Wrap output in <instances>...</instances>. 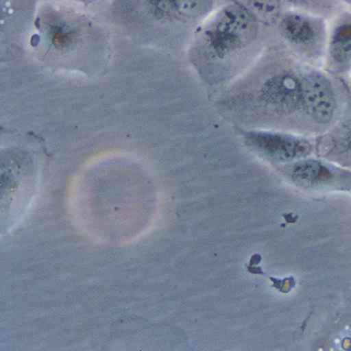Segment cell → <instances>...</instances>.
<instances>
[{
	"instance_id": "6da1fadb",
	"label": "cell",
	"mask_w": 351,
	"mask_h": 351,
	"mask_svg": "<svg viewBox=\"0 0 351 351\" xmlns=\"http://www.w3.org/2000/svg\"><path fill=\"white\" fill-rule=\"evenodd\" d=\"M256 19L239 3L223 8L201 26L191 54L199 66L205 61H225L252 44Z\"/></svg>"
},
{
	"instance_id": "7a4b0ae2",
	"label": "cell",
	"mask_w": 351,
	"mask_h": 351,
	"mask_svg": "<svg viewBox=\"0 0 351 351\" xmlns=\"http://www.w3.org/2000/svg\"><path fill=\"white\" fill-rule=\"evenodd\" d=\"M36 29L46 52L65 60L83 49L89 36L90 24L77 14L46 7L38 14Z\"/></svg>"
},
{
	"instance_id": "3957f363",
	"label": "cell",
	"mask_w": 351,
	"mask_h": 351,
	"mask_svg": "<svg viewBox=\"0 0 351 351\" xmlns=\"http://www.w3.org/2000/svg\"><path fill=\"white\" fill-rule=\"evenodd\" d=\"M213 0H132V12L161 27H191L203 21Z\"/></svg>"
},
{
	"instance_id": "277c9868",
	"label": "cell",
	"mask_w": 351,
	"mask_h": 351,
	"mask_svg": "<svg viewBox=\"0 0 351 351\" xmlns=\"http://www.w3.org/2000/svg\"><path fill=\"white\" fill-rule=\"evenodd\" d=\"M300 106L316 122H330L336 102L332 86L324 75L309 73L301 80Z\"/></svg>"
},
{
	"instance_id": "5b68a950",
	"label": "cell",
	"mask_w": 351,
	"mask_h": 351,
	"mask_svg": "<svg viewBox=\"0 0 351 351\" xmlns=\"http://www.w3.org/2000/svg\"><path fill=\"white\" fill-rule=\"evenodd\" d=\"M246 141L258 153L277 161H291L305 157L310 152V145L307 141L278 133H250Z\"/></svg>"
},
{
	"instance_id": "8992f818",
	"label": "cell",
	"mask_w": 351,
	"mask_h": 351,
	"mask_svg": "<svg viewBox=\"0 0 351 351\" xmlns=\"http://www.w3.org/2000/svg\"><path fill=\"white\" fill-rule=\"evenodd\" d=\"M263 98L274 108L293 110L300 106L301 80L289 75L272 77L263 88Z\"/></svg>"
},
{
	"instance_id": "52a82bcc",
	"label": "cell",
	"mask_w": 351,
	"mask_h": 351,
	"mask_svg": "<svg viewBox=\"0 0 351 351\" xmlns=\"http://www.w3.org/2000/svg\"><path fill=\"white\" fill-rule=\"evenodd\" d=\"M283 36L300 46L312 44L316 38V32L311 22L299 15H289L281 22Z\"/></svg>"
},
{
	"instance_id": "ba28073f",
	"label": "cell",
	"mask_w": 351,
	"mask_h": 351,
	"mask_svg": "<svg viewBox=\"0 0 351 351\" xmlns=\"http://www.w3.org/2000/svg\"><path fill=\"white\" fill-rule=\"evenodd\" d=\"M291 173L297 182L309 186L326 184L334 178V173L330 168L312 160H306L295 164Z\"/></svg>"
},
{
	"instance_id": "9c48e42d",
	"label": "cell",
	"mask_w": 351,
	"mask_h": 351,
	"mask_svg": "<svg viewBox=\"0 0 351 351\" xmlns=\"http://www.w3.org/2000/svg\"><path fill=\"white\" fill-rule=\"evenodd\" d=\"M330 54L339 64H344L351 59V24L339 26L332 34Z\"/></svg>"
},
{
	"instance_id": "30bf717a",
	"label": "cell",
	"mask_w": 351,
	"mask_h": 351,
	"mask_svg": "<svg viewBox=\"0 0 351 351\" xmlns=\"http://www.w3.org/2000/svg\"><path fill=\"white\" fill-rule=\"evenodd\" d=\"M239 5L263 21H272L279 13V0H239Z\"/></svg>"
},
{
	"instance_id": "8fae6325",
	"label": "cell",
	"mask_w": 351,
	"mask_h": 351,
	"mask_svg": "<svg viewBox=\"0 0 351 351\" xmlns=\"http://www.w3.org/2000/svg\"><path fill=\"white\" fill-rule=\"evenodd\" d=\"M56 1H69V3H82V5H91V3H96L98 0H56Z\"/></svg>"
},
{
	"instance_id": "7c38bea8",
	"label": "cell",
	"mask_w": 351,
	"mask_h": 351,
	"mask_svg": "<svg viewBox=\"0 0 351 351\" xmlns=\"http://www.w3.org/2000/svg\"><path fill=\"white\" fill-rule=\"evenodd\" d=\"M289 1H291V3H308V1H310V0H289Z\"/></svg>"
}]
</instances>
